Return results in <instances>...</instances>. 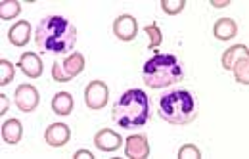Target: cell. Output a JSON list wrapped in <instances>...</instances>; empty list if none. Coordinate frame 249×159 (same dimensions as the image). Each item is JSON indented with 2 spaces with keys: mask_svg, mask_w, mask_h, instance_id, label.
Instances as JSON below:
<instances>
[{
  "mask_svg": "<svg viewBox=\"0 0 249 159\" xmlns=\"http://www.w3.org/2000/svg\"><path fill=\"white\" fill-rule=\"evenodd\" d=\"M12 79H14V65L8 60H0V85L6 87L12 83Z\"/></svg>",
  "mask_w": 249,
  "mask_h": 159,
  "instance_id": "obj_21",
  "label": "cell"
},
{
  "mask_svg": "<svg viewBox=\"0 0 249 159\" xmlns=\"http://www.w3.org/2000/svg\"><path fill=\"white\" fill-rule=\"evenodd\" d=\"M21 136H23L21 121H18V119H8V121L2 125V138H4L6 144L14 146V144H18V142L21 140Z\"/></svg>",
  "mask_w": 249,
  "mask_h": 159,
  "instance_id": "obj_14",
  "label": "cell"
},
{
  "mask_svg": "<svg viewBox=\"0 0 249 159\" xmlns=\"http://www.w3.org/2000/svg\"><path fill=\"white\" fill-rule=\"evenodd\" d=\"M19 67H21V71H23L27 77H31V79H38V77L42 75V62H40V58H38L36 54H33V52H25V54L19 58Z\"/></svg>",
  "mask_w": 249,
  "mask_h": 159,
  "instance_id": "obj_12",
  "label": "cell"
},
{
  "mask_svg": "<svg viewBox=\"0 0 249 159\" xmlns=\"http://www.w3.org/2000/svg\"><path fill=\"white\" fill-rule=\"evenodd\" d=\"M240 58H249L248 46H244V44H236V46H232V48L224 50V54H222V60H220V64H222V67H224L226 71H232L234 64H236V62H238Z\"/></svg>",
  "mask_w": 249,
  "mask_h": 159,
  "instance_id": "obj_15",
  "label": "cell"
},
{
  "mask_svg": "<svg viewBox=\"0 0 249 159\" xmlns=\"http://www.w3.org/2000/svg\"><path fill=\"white\" fill-rule=\"evenodd\" d=\"M178 158L180 159H199L201 158V152H199V148H196L194 144H186V146L180 148Z\"/></svg>",
  "mask_w": 249,
  "mask_h": 159,
  "instance_id": "obj_23",
  "label": "cell"
},
{
  "mask_svg": "<svg viewBox=\"0 0 249 159\" xmlns=\"http://www.w3.org/2000/svg\"><path fill=\"white\" fill-rule=\"evenodd\" d=\"M79 33L62 16H46L35 27V44L44 54L65 56L77 44Z\"/></svg>",
  "mask_w": 249,
  "mask_h": 159,
  "instance_id": "obj_1",
  "label": "cell"
},
{
  "mask_svg": "<svg viewBox=\"0 0 249 159\" xmlns=\"http://www.w3.org/2000/svg\"><path fill=\"white\" fill-rule=\"evenodd\" d=\"M232 71H234V77H236L238 83L249 85V58H240V60L234 64Z\"/></svg>",
  "mask_w": 249,
  "mask_h": 159,
  "instance_id": "obj_19",
  "label": "cell"
},
{
  "mask_svg": "<svg viewBox=\"0 0 249 159\" xmlns=\"http://www.w3.org/2000/svg\"><path fill=\"white\" fill-rule=\"evenodd\" d=\"M21 12V4L18 0H4L0 2V18L2 19H14Z\"/></svg>",
  "mask_w": 249,
  "mask_h": 159,
  "instance_id": "obj_18",
  "label": "cell"
},
{
  "mask_svg": "<svg viewBox=\"0 0 249 159\" xmlns=\"http://www.w3.org/2000/svg\"><path fill=\"white\" fill-rule=\"evenodd\" d=\"M8 38L14 46H25L31 40V25L27 21H18L16 25L10 27Z\"/></svg>",
  "mask_w": 249,
  "mask_h": 159,
  "instance_id": "obj_11",
  "label": "cell"
},
{
  "mask_svg": "<svg viewBox=\"0 0 249 159\" xmlns=\"http://www.w3.org/2000/svg\"><path fill=\"white\" fill-rule=\"evenodd\" d=\"M113 121L123 128H140L150 117L148 94L140 88H130L117 98L111 109Z\"/></svg>",
  "mask_w": 249,
  "mask_h": 159,
  "instance_id": "obj_2",
  "label": "cell"
},
{
  "mask_svg": "<svg viewBox=\"0 0 249 159\" xmlns=\"http://www.w3.org/2000/svg\"><path fill=\"white\" fill-rule=\"evenodd\" d=\"M215 36L218 40H230L238 35V23L232 18H220L215 23Z\"/></svg>",
  "mask_w": 249,
  "mask_h": 159,
  "instance_id": "obj_16",
  "label": "cell"
},
{
  "mask_svg": "<svg viewBox=\"0 0 249 159\" xmlns=\"http://www.w3.org/2000/svg\"><path fill=\"white\" fill-rule=\"evenodd\" d=\"M16 106L19 111H25V113H31L36 109L38 102H40V96H38V90L33 87V85H19L16 88Z\"/></svg>",
  "mask_w": 249,
  "mask_h": 159,
  "instance_id": "obj_6",
  "label": "cell"
},
{
  "mask_svg": "<svg viewBox=\"0 0 249 159\" xmlns=\"http://www.w3.org/2000/svg\"><path fill=\"white\" fill-rule=\"evenodd\" d=\"M52 79H54L56 83H69L67 77L63 75L62 62H54V65H52Z\"/></svg>",
  "mask_w": 249,
  "mask_h": 159,
  "instance_id": "obj_24",
  "label": "cell"
},
{
  "mask_svg": "<svg viewBox=\"0 0 249 159\" xmlns=\"http://www.w3.org/2000/svg\"><path fill=\"white\" fill-rule=\"evenodd\" d=\"M121 142H123V138L115 130H109V128H102L94 136V144L102 152H115L121 148Z\"/></svg>",
  "mask_w": 249,
  "mask_h": 159,
  "instance_id": "obj_10",
  "label": "cell"
},
{
  "mask_svg": "<svg viewBox=\"0 0 249 159\" xmlns=\"http://www.w3.org/2000/svg\"><path fill=\"white\" fill-rule=\"evenodd\" d=\"M113 35L123 40V42H130L136 38L138 35V23L130 14H121L115 21H113Z\"/></svg>",
  "mask_w": 249,
  "mask_h": 159,
  "instance_id": "obj_7",
  "label": "cell"
},
{
  "mask_svg": "<svg viewBox=\"0 0 249 159\" xmlns=\"http://www.w3.org/2000/svg\"><path fill=\"white\" fill-rule=\"evenodd\" d=\"M8 107H10V102H8V98L2 94L0 96V113H6L8 111Z\"/></svg>",
  "mask_w": 249,
  "mask_h": 159,
  "instance_id": "obj_26",
  "label": "cell"
},
{
  "mask_svg": "<svg viewBox=\"0 0 249 159\" xmlns=\"http://www.w3.org/2000/svg\"><path fill=\"white\" fill-rule=\"evenodd\" d=\"M182 77V65L173 54H156L144 64L142 71V79L150 88H167L175 83H180Z\"/></svg>",
  "mask_w": 249,
  "mask_h": 159,
  "instance_id": "obj_3",
  "label": "cell"
},
{
  "mask_svg": "<svg viewBox=\"0 0 249 159\" xmlns=\"http://www.w3.org/2000/svg\"><path fill=\"white\" fill-rule=\"evenodd\" d=\"M69 138H71V130H69V127L65 123H52L50 127L46 128V132H44V140L52 148L65 146L69 142Z\"/></svg>",
  "mask_w": 249,
  "mask_h": 159,
  "instance_id": "obj_9",
  "label": "cell"
},
{
  "mask_svg": "<svg viewBox=\"0 0 249 159\" xmlns=\"http://www.w3.org/2000/svg\"><path fill=\"white\" fill-rule=\"evenodd\" d=\"M73 158H75V159H79V158H83V159H90V158H94V156H92V154H90V152H89V150H77Z\"/></svg>",
  "mask_w": 249,
  "mask_h": 159,
  "instance_id": "obj_25",
  "label": "cell"
},
{
  "mask_svg": "<svg viewBox=\"0 0 249 159\" xmlns=\"http://www.w3.org/2000/svg\"><path fill=\"white\" fill-rule=\"evenodd\" d=\"M73 96L69 92H58V94L52 98V111L56 115H69L73 111Z\"/></svg>",
  "mask_w": 249,
  "mask_h": 159,
  "instance_id": "obj_17",
  "label": "cell"
},
{
  "mask_svg": "<svg viewBox=\"0 0 249 159\" xmlns=\"http://www.w3.org/2000/svg\"><path fill=\"white\" fill-rule=\"evenodd\" d=\"M124 154L130 159H146L150 156V144L144 134H132L124 140Z\"/></svg>",
  "mask_w": 249,
  "mask_h": 159,
  "instance_id": "obj_8",
  "label": "cell"
},
{
  "mask_svg": "<svg viewBox=\"0 0 249 159\" xmlns=\"http://www.w3.org/2000/svg\"><path fill=\"white\" fill-rule=\"evenodd\" d=\"M211 4H213L215 8H224L226 4H230V0H211Z\"/></svg>",
  "mask_w": 249,
  "mask_h": 159,
  "instance_id": "obj_27",
  "label": "cell"
},
{
  "mask_svg": "<svg viewBox=\"0 0 249 159\" xmlns=\"http://www.w3.org/2000/svg\"><path fill=\"white\" fill-rule=\"evenodd\" d=\"M62 69H63V75L67 77V81L75 79V77H77L79 73H83V69H85V58H83V54H79V52L69 54L62 62Z\"/></svg>",
  "mask_w": 249,
  "mask_h": 159,
  "instance_id": "obj_13",
  "label": "cell"
},
{
  "mask_svg": "<svg viewBox=\"0 0 249 159\" xmlns=\"http://www.w3.org/2000/svg\"><path fill=\"white\" fill-rule=\"evenodd\" d=\"M107 98H109V88L102 81H92L85 88V102H87V106L90 109H102V107H106Z\"/></svg>",
  "mask_w": 249,
  "mask_h": 159,
  "instance_id": "obj_5",
  "label": "cell"
},
{
  "mask_svg": "<svg viewBox=\"0 0 249 159\" xmlns=\"http://www.w3.org/2000/svg\"><path fill=\"white\" fill-rule=\"evenodd\" d=\"M161 6L169 16H175V14H180L184 10L186 0H161Z\"/></svg>",
  "mask_w": 249,
  "mask_h": 159,
  "instance_id": "obj_22",
  "label": "cell"
},
{
  "mask_svg": "<svg viewBox=\"0 0 249 159\" xmlns=\"http://www.w3.org/2000/svg\"><path fill=\"white\" fill-rule=\"evenodd\" d=\"M159 117L171 125L182 127L196 119V102L188 90H171L159 100Z\"/></svg>",
  "mask_w": 249,
  "mask_h": 159,
  "instance_id": "obj_4",
  "label": "cell"
},
{
  "mask_svg": "<svg viewBox=\"0 0 249 159\" xmlns=\"http://www.w3.org/2000/svg\"><path fill=\"white\" fill-rule=\"evenodd\" d=\"M144 33L148 35V48H150V50H156L157 46L161 44V40H163L161 29L157 27L156 23H152V25H146V27H144Z\"/></svg>",
  "mask_w": 249,
  "mask_h": 159,
  "instance_id": "obj_20",
  "label": "cell"
}]
</instances>
